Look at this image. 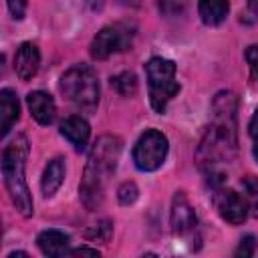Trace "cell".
<instances>
[{"label":"cell","instance_id":"obj_1","mask_svg":"<svg viewBox=\"0 0 258 258\" xmlns=\"http://www.w3.org/2000/svg\"><path fill=\"white\" fill-rule=\"evenodd\" d=\"M236 109L238 101L234 93H218L212 103V123L198 145V167L212 181H222L224 165L232 163L236 157Z\"/></svg>","mask_w":258,"mask_h":258},{"label":"cell","instance_id":"obj_2","mask_svg":"<svg viewBox=\"0 0 258 258\" xmlns=\"http://www.w3.org/2000/svg\"><path fill=\"white\" fill-rule=\"evenodd\" d=\"M119 153H121V139L119 137L103 135L95 141V145L89 153L87 165H85L81 187H79L81 202L89 212L97 210L103 204L105 187L109 183V177L117 169Z\"/></svg>","mask_w":258,"mask_h":258},{"label":"cell","instance_id":"obj_3","mask_svg":"<svg viewBox=\"0 0 258 258\" xmlns=\"http://www.w3.org/2000/svg\"><path fill=\"white\" fill-rule=\"evenodd\" d=\"M26 157H28V139L24 135H16V139L10 141L2 153V175L6 189L10 194L12 204L24 218L32 216V198L24 179Z\"/></svg>","mask_w":258,"mask_h":258},{"label":"cell","instance_id":"obj_4","mask_svg":"<svg viewBox=\"0 0 258 258\" xmlns=\"http://www.w3.org/2000/svg\"><path fill=\"white\" fill-rule=\"evenodd\" d=\"M62 97L81 111H93L99 103V81L89 64L71 67L58 81Z\"/></svg>","mask_w":258,"mask_h":258},{"label":"cell","instance_id":"obj_5","mask_svg":"<svg viewBox=\"0 0 258 258\" xmlns=\"http://www.w3.org/2000/svg\"><path fill=\"white\" fill-rule=\"evenodd\" d=\"M147 73V87H149V101L157 113H163L167 103L177 95L179 85L175 81V64L167 58L153 56L145 64Z\"/></svg>","mask_w":258,"mask_h":258},{"label":"cell","instance_id":"obj_6","mask_svg":"<svg viewBox=\"0 0 258 258\" xmlns=\"http://www.w3.org/2000/svg\"><path fill=\"white\" fill-rule=\"evenodd\" d=\"M167 137L157 129H147L133 147L135 167L141 171H155L167 157Z\"/></svg>","mask_w":258,"mask_h":258},{"label":"cell","instance_id":"obj_7","mask_svg":"<svg viewBox=\"0 0 258 258\" xmlns=\"http://www.w3.org/2000/svg\"><path fill=\"white\" fill-rule=\"evenodd\" d=\"M133 38V26L127 22H115L105 28H101L95 38L91 40V56L97 60H105L115 52L125 50L131 44Z\"/></svg>","mask_w":258,"mask_h":258},{"label":"cell","instance_id":"obj_8","mask_svg":"<svg viewBox=\"0 0 258 258\" xmlns=\"http://www.w3.org/2000/svg\"><path fill=\"white\" fill-rule=\"evenodd\" d=\"M214 204L218 214L222 216V220H226L228 224H242L248 216V204L246 198H242L240 194H236L234 189H220L214 196Z\"/></svg>","mask_w":258,"mask_h":258},{"label":"cell","instance_id":"obj_9","mask_svg":"<svg viewBox=\"0 0 258 258\" xmlns=\"http://www.w3.org/2000/svg\"><path fill=\"white\" fill-rule=\"evenodd\" d=\"M169 222H171L173 234H177V236H183V234H187V232H191L196 228V212H194V208L187 202L183 191H177L173 196Z\"/></svg>","mask_w":258,"mask_h":258},{"label":"cell","instance_id":"obj_10","mask_svg":"<svg viewBox=\"0 0 258 258\" xmlns=\"http://www.w3.org/2000/svg\"><path fill=\"white\" fill-rule=\"evenodd\" d=\"M40 67V52L38 46L32 42H22L14 56V71L20 81H30Z\"/></svg>","mask_w":258,"mask_h":258},{"label":"cell","instance_id":"obj_11","mask_svg":"<svg viewBox=\"0 0 258 258\" xmlns=\"http://www.w3.org/2000/svg\"><path fill=\"white\" fill-rule=\"evenodd\" d=\"M26 105L30 109V115L40 123V125H50L56 115L54 101L48 93L44 91H32L26 95Z\"/></svg>","mask_w":258,"mask_h":258},{"label":"cell","instance_id":"obj_12","mask_svg":"<svg viewBox=\"0 0 258 258\" xmlns=\"http://www.w3.org/2000/svg\"><path fill=\"white\" fill-rule=\"evenodd\" d=\"M60 135L67 137L71 141V145H75L77 151H83L87 147L89 137H91V127L83 117L73 115L60 123Z\"/></svg>","mask_w":258,"mask_h":258},{"label":"cell","instance_id":"obj_13","mask_svg":"<svg viewBox=\"0 0 258 258\" xmlns=\"http://www.w3.org/2000/svg\"><path fill=\"white\" fill-rule=\"evenodd\" d=\"M20 115V103L14 91L2 89L0 91V137H6L12 125L18 121Z\"/></svg>","mask_w":258,"mask_h":258},{"label":"cell","instance_id":"obj_14","mask_svg":"<svg viewBox=\"0 0 258 258\" xmlns=\"http://www.w3.org/2000/svg\"><path fill=\"white\" fill-rule=\"evenodd\" d=\"M69 242L71 238L60 230H44L38 234L36 244L42 250L44 256H64L69 254Z\"/></svg>","mask_w":258,"mask_h":258},{"label":"cell","instance_id":"obj_15","mask_svg":"<svg viewBox=\"0 0 258 258\" xmlns=\"http://www.w3.org/2000/svg\"><path fill=\"white\" fill-rule=\"evenodd\" d=\"M64 181V159L62 157H54L52 161H48L44 173H42V179H40V189H42V196L44 198H50L54 196V191L62 185Z\"/></svg>","mask_w":258,"mask_h":258},{"label":"cell","instance_id":"obj_16","mask_svg":"<svg viewBox=\"0 0 258 258\" xmlns=\"http://www.w3.org/2000/svg\"><path fill=\"white\" fill-rule=\"evenodd\" d=\"M230 10V2L228 0H200L198 4V12L204 24L208 26H218L226 20Z\"/></svg>","mask_w":258,"mask_h":258},{"label":"cell","instance_id":"obj_17","mask_svg":"<svg viewBox=\"0 0 258 258\" xmlns=\"http://www.w3.org/2000/svg\"><path fill=\"white\" fill-rule=\"evenodd\" d=\"M111 87L121 95V97H133L137 93V77L129 71L119 73L117 77L111 79Z\"/></svg>","mask_w":258,"mask_h":258},{"label":"cell","instance_id":"obj_18","mask_svg":"<svg viewBox=\"0 0 258 258\" xmlns=\"http://www.w3.org/2000/svg\"><path fill=\"white\" fill-rule=\"evenodd\" d=\"M242 187L246 194V204H248V212L258 218V177L254 175H246L242 179Z\"/></svg>","mask_w":258,"mask_h":258},{"label":"cell","instance_id":"obj_19","mask_svg":"<svg viewBox=\"0 0 258 258\" xmlns=\"http://www.w3.org/2000/svg\"><path fill=\"white\" fill-rule=\"evenodd\" d=\"M111 234H113V224L109 220H101L99 224L91 226L85 232V238L91 240V242H103V244H107L109 238H111Z\"/></svg>","mask_w":258,"mask_h":258},{"label":"cell","instance_id":"obj_20","mask_svg":"<svg viewBox=\"0 0 258 258\" xmlns=\"http://www.w3.org/2000/svg\"><path fill=\"white\" fill-rule=\"evenodd\" d=\"M137 196H139V189H137V185H135L133 181H125V183H121V187L117 189L119 204H123V206L133 204V202L137 200Z\"/></svg>","mask_w":258,"mask_h":258},{"label":"cell","instance_id":"obj_21","mask_svg":"<svg viewBox=\"0 0 258 258\" xmlns=\"http://www.w3.org/2000/svg\"><path fill=\"white\" fill-rule=\"evenodd\" d=\"M254 248H256V238L254 236H244L240 240V246L236 250V256H252L254 254Z\"/></svg>","mask_w":258,"mask_h":258},{"label":"cell","instance_id":"obj_22","mask_svg":"<svg viewBox=\"0 0 258 258\" xmlns=\"http://www.w3.org/2000/svg\"><path fill=\"white\" fill-rule=\"evenodd\" d=\"M246 60H248L252 77L258 81V44H252V46L246 48Z\"/></svg>","mask_w":258,"mask_h":258},{"label":"cell","instance_id":"obj_23","mask_svg":"<svg viewBox=\"0 0 258 258\" xmlns=\"http://www.w3.org/2000/svg\"><path fill=\"white\" fill-rule=\"evenodd\" d=\"M8 4V10L12 14L14 20H22L24 18V12H26V0H6Z\"/></svg>","mask_w":258,"mask_h":258},{"label":"cell","instance_id":"obj_24","mask_svg":"<svg viewBox=\"0 0 258 258\" xmlns=\"http://www.w3.org/2000/svg\"><path fill=\"white\" fill-rule=\"evenodd\" d=\"M240 20L246 22V24L258 22V2H256V0H248V4H246V12L240 16Z\"/></svg>","mask_w":258,"mask_h":258},{"label":"cell","instance_id":"obj_25","mask_svg":"<svg viewBox=\"0 0 258 258\" xmlns=\"http://www.w3.org/2000/svg\"><path fill=\"white\" fill-rule=\"evenodd\" d=\"M248 131H250V137H252V141H254V157H256V161H258V109L254 111V115H252V119H250Z\"/></svg>","mask_w":258,"mask_h":258},{"label":"cell","instance_id":"obj_26","mask_svg":"<svg viewBox=\"0 0 258 258\" xmlns=\"http://www.w3.org/2000/svg\"><path fill=\"white\" fill-rule=\"evenodd\" d=\"M69 254H73V256H99V252L97 250H93V248H85V246H81V248H75V250H71Z\"/></svg>","mask_w":258,"mask_h":258},{"label":"cell","instance_id":"obj_27","mask_svg":"<svg viewBox=\"0 0 258 258\" xmlns=\"http://www.w3.org/2000/svg\"><path fill=\"white\" fill-rule=\"evenodd\" d=\"M121 4H125V6H135L137 4V0H119Z\"/></svg>","mask_w":258,"mask_h":258},{"label":"cell","instance_id":"obj_28","mask_svg":"<svg viewBox=\"0 0 258 258\" xmlns=\"http://www.w3.org/2000/svg\"><path fill=\"white\" fill-rule=\"evenodd\" d=\"M16 256H28L26 252H12V254H8V258H16Z\"/></svg>","mask_w":258,"mask_h":258},{"label":"cell","instance_id":"obj_29","mask_svg":"<svg viewBox=\"0 0 258 258\" xmlns=\"http://www.w3.org/2000/svg\"><path fill=\"white\" fill-rule=\"evenodd\" d=\"M93 2H95V0H93Z\"/></svg>","mask_w":258,"mask_h":258}]
</instances>
